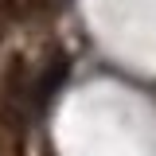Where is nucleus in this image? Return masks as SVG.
<instances>
[{
  "label": "nucleus",
  "mask_w": 156,
  "mask_h": 156,
  "mask_svg": "<svg viewBox=\"0 0 156 156\" xmlns=\"http://www.w3.org/2000/svg\"><path fill=\"white\" fill-rule=\"evenodd\" d=\"M66 74H70V58L62 55V51L51 55V58L35 70V98H31V105H47V101L58 94V86L66 82Z\"/></svg>",
  "instance_id": "f257e3e1"
},
{
  "label": "nucleus",
  "mask_w": 156,
  "mask_h": 156,
  "mask_svg": "<svg viewBox=\"0 0 156 156\" xmlns=\"http://www.w3.org/2000/svg\"><path fill=\"white\" fill-rule=\"evenodd\" d=\"M12 4H16V0H0V12H8V8H12Z\"/></svg>",
  "instance_id": "f03ea898"
}]
</instances>
